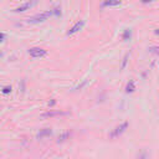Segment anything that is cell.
Returning a JSON list of instances; mask_svg holds the SVG:
<instances>
[{"instance_id":"cell-18","label":"cell","mask_w":159,"mask_h":159,"mask_svg":"<svg viewBox=\"0 0 159 159\" xmlns=\"http://www.w3.org/2000/svg\"><path fill=\"white\" fill-rule=\"evenodd\" d=\"M48 105H50L51 107H52V106H55V101H51L50 103H48Z\"/></svg>"},{"instance_id":"cell-10","label":"cell","mask_w":159,"mask_h":159,"mask_svg":"<svg viewBox=\"0 0 159 159\" xmlns=\"http://www.w3.org/2000/svg\"><path fill=\"white\" fill-rule=\"evenodd\" d=\"M70 135H71V133H70V132L63 133L62 135H60V137H58V143H61V142H65L67 138H70Z\"/></svg>"},{"instance_id":"cell-15","label":"cell","mask_w":159,"mask_h":159,"mask_svg":"<svg viewBox=\"0 0 159 159\" xmlns=\"http://www.w3.org/2000/svg\"><path fill=\"white\" fill-rule=\"evenodd\" d=\"M4 39H5V35L3 34V32H0V43H1V41H4Z\"/></svg>"},{"instance_id":"cell-3","label":"cell","mask_w":159,"mask_h":159,"mask_svg":"<svg viewBox=\"0 0 159 159\" xmlns=\"http://www.w3.org/2000/svg\"><path fill=\"white\" fill-rule=\"evenodd\" d=\"M29 54H30V56L37 58V57H44L45 55H46V50H44V48H40V47H32L29 50Z\"/></svg>"},{"instance_id":"cell-19","label":"cell","mask_w":159,"mask_h":159,"mask_svg":"<svg viewBox=\"0 0 159 159\" xmlns=\"http://www.w3.org/2000/svg\"><path fill=\"white\" fill-rule=\"evenodd\" d=\"M142 1H143L144 4H145V3H149V1H152V0H142Z\"/></svg>"},{"instance_id":"cell-17","label":"cell","mask_w":159,"mask_h":159,"mask_svg":"<svg viewBox=\"0 0 159 159\" xmlns=\"http://www.w3.org/2000/svg\"><path fill=\"white\" fill-rule=\"evenodd\" d=\"M138 159H147V154H145V153H143V154H142V155H141V157H139Z\"/></svg>"},{"instance_id":"cell-6","label":"cell","mask_w":159,"mask_h":159,"mask_svg":"<svg viewBox=\"0 0 159 159\" xmlns=\"http://www.w3.org/2000/svg\"><path fill=\"white\" fill-rule=\"evenodd\" d=\"M35 4V1H32V3H25L24 5H20L19 8H16L15 9V11L16 12H22V11H26V10H30L31 9V6Z\"/></svg>"},{"instance_id":"cell-11","label":"cell","mask_w":159,"mask_h":159,"mask_svg":"<svg viewBox=\"0 0 159 159\" xmlns=\"http://www.w3.org/2000/svg\"><path fill=\"white\" fill-rule=\"evenodd\" d=\"M131 35H132V32L131 30H124V32H123V40H129L131 39Z\"/></svg>"},{"instance_id":"cell-7","label":"cell","mask_w":159,"mask_h":159,"mask_svg":"<svg viewBox=\"0 0 159 159\" xmlns=\"http://www.w3.org/2000/svg\"><path fill=\"white\" fill-rule=\"evenodd\" d=\"M51 134H52V131H51L50 128H45V129H41V131L37 133V138L41 139L44 137H48V135H51Z\"/></svg>"},{"instance_id":"cell-13","label":"cell","mask_w":159,"mask_h":159,"mask_svg":"<svg viewBox=\"0 0 159 159\" xmlns=\"http://www.w3.org/2000/svg\"><path fill=\"white\" fill-rule=\"evenodd\" d=\"M10 91H11V87L10 86H6V87L3 88V93H5V95H6V93H9Z\"/></svg>"},{"instance_id":"cell-5","label":"cell","mask_w":159,"mask_h":159,"mask_svg":"<svg viewBox=\"0 0 159 159\" xmlns=\"http://www.w3.org/2000/svg\"><path fill=\"white\" fill-rule=\"evenodd\" d=\"M67 115L66 112H62V111H50V112H46L44 113V117L45 118H54V117H60V116H65Z\"/></svg>"},{"instance_id":"cell-4","label":"cell","mask_w":159,"mask_h":159,"mask_svg":"<svg viewBox=\"0 0 159 159\" xmlns=\"http://www.w3.org/2000/svg\"><path fill=\"white\" fill-rule=\"evenodd\" d=\"M83 25H85V21H82V20L79 21V22H76V24L71 27V30L67 31V35H73V34H76V32H79L81 29L83 27Z\"/></svg>"},{"instance_id":"cell-8","label":"cell","mask_w":159,"mask_h":159,"mask_svg":"<svg viewBox=\"0 0 159 159\" xmlns=\"http://www.w3.org/2000/svg\"><path fill=\"white\" fill-rule=\"evenodd\" d=\"M121 4V0H105L103 6H117Z\"/></svg>"},{"instance_id":"cell-1","label":"cell","mask_w":159,"mask_h":159,"mask_svg":"<svg viewBox=\"0 0 159 159\" xmlns=\"http://www.w3.org/2000/svg\"><path fill=\"white\" fill-rule=\"evenodd\" d=\"M52 15V11L48 10V11H45L43 14H37L35 16H31V18L27 19V22L29 24H39V22H43L45 20H47V18Z\"/></svg>"},{"instance_id":"cell-14","label":"cell","mask_w":159,"mask_h":159,"mask_svg":"<svg viewBox=\"0 0 159 159\" xmlns=\"http://www.w3.org/2000/svg\"><path fill=\"white\" fill-rule=\"evenodd\" d=\"M127 60H128V55H126L124 58H123V63H122V69L126 67V63H127Z\"/></svg>"},{"instance_id":"cell-9","label":"cell","mask_w":159,"mask_h":159,"mask_svg":"<svg viewBox=\"0 0 159 159\" xmlns=\"http://www.w3.org/2000/svg\"><path fill=\"white\" fill-rule=\"evenodd\" d=\"M134 90H135L134 82H133V81H129L128 85H127V87H126V92H127V93H131V92H133Z\"/></svg>"},{"instance_id":"cell-12","label":"cell","mask_w":159,"mask_h":159,"mask_svg":"<svg viewBox=\"0 0 159 159\" xmlns=\"http://www.w3.org/2000/svg\"><path fill=\"white\" fill-rule=\"evenodd\" d=\"M51 11H52V15L61 16V9L60 8H56V9H54V10H51Z\"/></svg>"},{"instance_id":"cell-16","label":"cell","mask_w":159,"mask_h":159,"mask_svg":"<svg viewBox=\"0 0 159 159\" xmlns=\"http://www.w3.org/2000/svg\"><path fill=\"white\" fill-rule=\"evenodd\" d=\"M85 85H86V81H83V82H82V83H81V85H80L79 87H77V88H76V90H80V88H82V87H83V86H85Z\"/></svg>"},{"instance_id":"cell-2","label":"cell","mask_w":159,"mask_h":159,"mask_svg":"<svg viewBox=\"0 0 159 159\" xmlns=\"http://www.w3.org/2000/svg\"><path fill=\"white\" fill-rule=\"evenodd\" d=\"M128 127V123L127 122H124V123H122V124H119L118 127H116L113 131L111 132V134H109V138H116V137H118V135H121L123 132L127 129Z\"/></svg>"}]
</instances>
